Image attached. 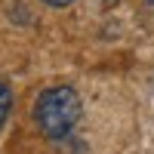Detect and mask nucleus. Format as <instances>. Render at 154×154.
Wrapping results in <instances>:
<instances>
[{
  "mask_svg": "<svg viewBox=\"0 0 154 154\" xmlns=\"http://www.w3.org/2000/svg\"><path fill=\"white\" fill-rule=\"evenodd\" d=\"M43 6H53V9H65V6H71V3H77V0H40Z\"/></svg>",
  "mask_w": 154,
  "mask_h": 154,
  "instance_id": "nucleus-3",
  "label": "nucleus"
},
{
  "mask_svg": "<svg viewBox=\"0 0 154 154\" xmlns=\"http://www.w3.org/2000/svg\"><path fill=\"white\" fill-rule=\"evenodd\" d=\"M9 111H12V89H9V83L3 80V77H0V126L6 123Z\"/></svg>",
  "mask_w": 154,
  "mask_h": 154,
  "instance_id": "nucleus-2",
  "label": "nucleus"
},
{
  "mask_svg": "<svg viewBox=\"0 0 154 154\" xmlns=\"http://www.w3.org/2000/svg\"><path fill=\"white\" fill-rule=\"evenodd\" d=\"M80 96H77V89L68 86V83H56V86H46L40 96L34 102V123L40 136L46 139H65L74 133L77 120H80Z\"/></svg>",
  "mask_w": 154,
  "mask_h": 154,
  "instance_id": "nucleus-1",
  "label": "nucleus"
},
{
  "mask_svg": "<svg viewBox=\"0 0 154 154\" xmlns=\"http://www.w3.org/2000/svg\"><path fill=\"white\" fill-rule=\"evenodd\" d=\"M108 3H111V0H108Z\"/></svg>",
  "mask_w": 154,
  "mask_h": 154,
  "instance_id": "nucleus-5",
  "label": "nucleus"
},
{
  "mask_svg": "<svg viewBox=\"0 0 154 154\" xmlns=\"http://www.w3.org/2000/svg\"><path fill=\"white\" fill-rule=\"evenodd\" d=\"M145 6H148V9H154V0H145Z\"/></svg>",
  "mask_w": 154,
  "mask_h": 154,
  "instance_id": "nucleus-4",
  "label": "nucleus"
}]
</instances>
